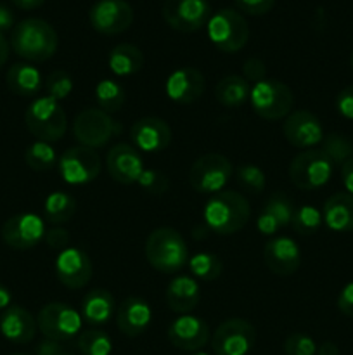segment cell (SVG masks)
Instances as JSON below:
<instances>
[{"label":"cell","mask_w":353,"mask_h":355,"mask_svg":"<svg viewBox=\"0 0 353 355\" xmlns=\"http://www.w3.org/2000/svg\"><path fill=\"white\" fill-rule=\"evenodd\" d=\"M9 51H10L9 42H7V38L0 33V69L3 68V64H6L7 59H9Z\"/></svg>","instance_id":"cell-52"},{"label":"cell","mask_w":353,"mask_h":355,"mask_svg":"<svg viewBox=\"0 0 353 355\" xmlns=\"http://www.w3.org/2000/svg\"><path fill=\"white\" fill-rule=\"evenodd\" d=\"M255 343V326L241 318L227 319L211 335V349L215 355H248Z\"/></svg>","instance_id":"cell-11"},{"label":"cell","mask_w":353,"mask_h":355,"mask_svg":"<svg viewBox=\"0 0 353 355\" xmlns=\"http://www.w3.org/2000/svg\"><path fill=\"white\" fill-rule=\"evenodd\" d=\"M282 134L298 149H314L324 139L320 120L308 110L291 111L282 123Z\"/></svg>","instance_id":"cell-16"},{"label":"cell","mask_w":353,"mask_h":355,"mask_svg":"<svg viewBox=\"0 0 353 355\" xmlns=\"http://www.w3.org/2000/svg\"><path fill=\"white\" fill-rule=\"evenodd\" d=\"M121 127L109 113L99 107H85L76 114L73 121V135L80 146L90 149L104 148L114 135L120 134Z\"/></svg>","instance_id":"cell-6"},{"label":"cell","mask_w":353,"mask_h":355,"mask_svg":"<svg viewBox=\"0 0 353 355\" xmlns=\"http://www.w3.org/2000/svg\"><path fill=\"white\" fill-rule=\"evenodd\" d=\"M145 260L152 269L163 274H176L189 262V248L176 229H154L145 239Z\"/></svg>","instance_id":"cell-3"},{"label":"cell","mask_w":353,"mask_h":355,"mask_svg":"<svg viewBox=\"0 0 353 355\" xmlns=\"http://www.w3.org/2000/svg\"><path fill=\"white\" fill-rule=\"evenodd\" d=\"M14 26V16L6 6L0 3V33L3 35V31H9Z\"/></svg>","instance_id":"cell-50"},{"label":"cell","mask_w":353,"mask_h":355,"mask_svg":"<svg viewBox=\"0 0 353 355\" xmlns=\"http://www.w3.org/2000/svg\"><path fill=\"white\" fill-rule=\"evenodd\" d=\"M235 3L242 12L249 16H262L275 6V0H235Z\"/></svg>","instance_id":"cell-44"},{"label":"cell","mask_w":353,"mask_h":355,"mask_svg":"<svg viewBox=\"0 0 353 355\" xmlns=\"http://www.w3.org/2000/svg\"><path fill=\"white\" fill-rule=\"evenodd\" d=\"M96 101L99 110L109 114L118 113L125 104V89L116 80H100L96 85Z\"/></svg>","instance_id":"cell-32"},{"label":"cell","mask_w":353,"mask_h":355,"mask_svg":"<svg viewBox=\"0 0 353 355\" xmlns=\"http://www.w3.org/2000/svg\"><path fill=\"white\" fill-rule=\"evenodd\" d=\"M204 76L196 68H179L166 78L165 92L173 103L176 104H190L196 103L204 92Z\"/></svg>","instance_id":"cell-22"},{"label":"cell","mask_w":353,"mask_h":355,"mask_svg":"<svg viewBox=\"0 0 353 355\" xmlns=\"http://www.w3.org/2000/svg\"><path fill=\"white\" fill-rule=\"evenodd\" d=\"M336 110L346 120H353V85L345 87L336 97Z\"/></svg>","instance_id":"cell-46"},{"label":"cell","mask_w":353,"mask_h":355,"mask_svg":"<svg viewBox=\"0 0 353 355\" xmlns=\"http://www.w3.org/2000/svg\"><path fill=\"white\" fill-rule=\"evenodd\" d=\"M350 66H352V69H353V52H352V55H350Z\"/></svg>","instance_id":"cell-56"},{"label":"cell","mask_w":353,"mask_h":355,"mask_svg":"<svg viewBox=\"0 0 353 355\" xmlns=\"http://www.w3.org/2000/svg\"><path fill=\"white\" fill-rule=\"evenodd\" d=\"M107 173L111 179L123 186H130V184H137L141 179L142 172H144V159H142L141 153L130 144L113 146L107 153L106 158Z\"/></svg>","instance_id":"cell-19"},{"label":"cell","mask_w":353,"mask_h":355,"mask_svg":"<svg viewBox=\"0 0 353 355\" xmlns=\"http://www.w3.org/2000/svg\"><path fill=\"white\" fill-rule=\"evenodd\" d=\"M235 180L242 191L249 194H260L265 191L266 177L260 166L253 165V163H244L235 168Z\"/></svg>","instance_id":"cell-39"},{"label":"cell","mask_w":353,"mask_h":355,"mask_svg":"<svg viewBox=\"0 0 353 355\" xmlns=\"http://www.w3.org/2000/svg\"><path fill=\"white\" fill-rule=\"evenodd\" d=\"M57 168L62 180L69 186H83L99 177L102 163L96 149L75 146L62 153L57 159Z\"/></svg>","instance_id":"cell-12"},{"label":"cell","mask_w":353,"mask_h":355,"mask_svg":"<svg viewBox=\"0 0 353 355\" xmlns=\"http://www.w3.org/2000/svg\"><path fill=\"white\" fill-rule=\"evenodd\" d=\"M55 277L62 286L69 290H80L92 279L93 267L89 255L80 248H66L59 252L54 266Z\"/></svg>","instance_id":"cell-17"},{"label":"cell","mask_w":353,"mask_h":355,"mask_svg":"<svg viewBox=\"0 0 353 355\" xmlns=\"http://www.w3.org/2000/svg\"><path fill=\"white\" fill-rule=\"evenodd\" d=\"M208 37L221 52H239L249 38L248 21L234 9H221L208 21Z\"/></svg>","instance_id":"cell-7"},{"label":"cell","mask_w":353,"mask_h":355,"mask_svg":"<svg viewBox=\"0 0 353 355\" xmlns=\"http://www.w3.org/2000/svg\"><path fill=\"white\" fill-rule=\"evenodd\" d=\"M263 260L275 276H291L301 266L300 246L293 238L273 236L263 248Z\"/></svg>","instance_id":"cell-21"},{"label":"cell","mask_w":353,"mask_h":355,"mask_svg":"<svg viewBox=\"0 0 353 355\" xmlns=\"http://www.w3.org/2000/svg\"><path fill=\"white\" fill-rule=\"evenodd\" d=\"M130 139L138 153L154 155L168 148L172 142V128L161 118L144 116L132 125Z\"/></svg>","instance_id":"cell-20"},{"label":"cell","mask_w":353,"mask_h":355,"mask_svg":"<svg viewBox=\"0 0 353 355\" xmlns=\"http://www.w3.org/2000/svg\"><path fill=\"white\" fill-rule=\"evenodd\" d=\"M24 162L35 172H47L57 165V156L51 142L37 141L24 151Z\"/></svg>","instance_id":"cell-36"},{"label":"cell","mask_w":353,"mask_h":355,"mask_svg":"<svg viewBox=\"0 0 353 355\" xmlns=\"http://www.w3.org/2000/svg\"><path fill=\"white\" fill-rule=\"evenodd\" d=\"M266 68L265 62L258 58H249L246 59V62L242 64V78L246 80L248 83H258L262 80L266 78Z\"/></svg>","instance_id":"cell-43"},{"label":"cell","mask_w":353,"mask_h":355,"mask_svg":"<svg viewBox=\"0 0 353 355\" xmlns=\"http://www.w3.org/2000/svg\"><path fill=\"white\" fill-rule=\"evenodd\" d=\"M45 225L38 215L19 214L6 220L2 227V239L9 248L24 252L31 250L44 239Z\"/></svg>","instance_id":"cell-15"},{"label":"cell","mask_w":353,"mask_h":355,"mask_svg":"<svg viewBox=\"0 0 353 355\" xmlns=\"http://www.w3.org/2000/svg\"><path fill=\"white\" fill-rule=\"evenodd\" d=\"M166 304L176 314H189L201 300V290L196 279L190 276H175L166 286Z\"/></svg>","instance_id":"cell-25"},{"label":"cell","mask_w":353,"mask_h":355,"mask_svg":"<svg viewBox=\"0 0 353 355\" xmlns=\"http://www.w3.org/2000/svg\"><path fill=\"white\" fill-rule=\"evenodd\" d=\"M37 319L21 305H10L0 315V333L10 343H30L37 335Z\"/></svg>","instance_id":"cell-24"},{"label":"cell","mask_w":353,"mask_h":355,"mask_svg":"<svg viewBox=\"0 0 353 355\" xmlns=\"http://www.w3.org/2000/svg\"><path fill=\"white\" fill-rule=\"evenodd\" d=\"M114 311H116L114 297L102 288L90 290L80 304V315L90 326H102L109 322Z\"/></svg>","instance_id":"cell-26"},{"label":"cell","mask_w":353,"mask_h":355,"mask_svg":"<svg viewBox=\"0 0 353 355\" xmlns=\"http://www.w3.org/2000/svg\"><path fill=\"white\" fill-rule=\"evenodd\" d=\"M320 151L331 159L332 165H343L353 156V141H350L346 135L331 134L324 135L320 142Z\"/></svg>","instance_id":"cell-37"},{"label":"cell","mask_w":353,"mask_h":355,"mask_svg":"<svg viewBox=\"0 0 353 355\" xmlns=\"http://www.w3.org/2000/svg\"><path fill=\"white\" fill-rule=\"evenodd\" d=\"M325 225L334 232L353 231V196L348 193H336L325 200L322 208Z\"/></svg>","instance_id":"cell-27"},{"label":"cell","mask_w":353,"mask_h":355,"mask_svg":"<svg viewBox=\"0 0 353 355\" xmlns=\"http://www.w3.org/2000/svg\"><path fill=\"white\" fill-rule=\"evenodd\" d=\"M14 355H24V354H14Z\"/></svg>","instance_id":"cell-58"},{"label":"cell","mask_w":353,"mask_h":355,"mask_svg":"<svg viewBox=\"0 0 353 355\" xmlns=\"http://www.w3.org/2000/svg\"><path fill=\"white\" fill-rule=\"evenodd\" d=\"M317 355H339V349L334 342H324L317 347Z\"/></svg>","instance_id":"cell-53"},{"label":"cell","mask_w":353,"mask_h":355,"mask_svg":"<svg viewBox=\"0 0 353 355\" xmlns=\"http://www.w3.org/2000/svg\"><path fill=\"white\" fill-rule=\"evenodd\" d=\"M334 165L320 149H307L293 158L289 165L291 182L303 191L320 189L331 180Z\"/></svg>","instance_id":"cell-10"},{"label":"cell","mask_w":353,"mask_h":355,"mask_svg":"<svg viewBox=\"0 0 353 355\" xmlns=\"http://www.w3.org/2000/svg\"><path fill=\"white\" fill-rule=\"evenodd\" d=\"M161 14L170 28L192 33L208 24L211 9L206 0H166Z\"/></svg>","instance_id":"cell-13"},{"label":"cell","mask_w":353,"mask_h":355,"mask_svg":"<svg viewBox=\"0 0 353 355\" xmlns=\"http://www.w3.org/2000/svg\"><path fill=\"white\" fill-rule=\"evenodd\" d=\"M187 263H189L190 274H192L194 279L201 281L218 279L221 276V270H224V263H221L220 257L208 252L194 253Z\"/></svg>","instance_id":"cell-33"},{"label":"cell","mask_w":353,"mask_h":355,"mask_svg":"<svg viewBox=\"0 0 353 355\" xmlns=\"http://www.w3.org/2000/svg\"><path fill=\"white\" fill-rule=\"evenodd\" d=\"M166 336L173 347L185 352H197L204 349V345L211 340L206 322L192 314H182L173 319L170 322Z\"/></svg>","instance_id":"cell-18"},{"label":"cell","mask_w":353,"mask_h":355,"mask_svg":"<svg viewBox=\"0 0 353 355\" xmlns=\"http://www.w3.org/2000/svg\"><path fill=\"white\" fill-rule=\"evenodd\" d=\"M322 222V211H318L317 208L311 207V205H303V207L296 208L293 215V225L294 232L301 236H314L315 232L320 229Z\"/></svg>","instance_id":"cell-38"},{"label":"cell","mask_w":353,"mask_h":355,"mask_svg":"<svg viewBox=\"0 0 353 355\" xmlns=\"http://www.w3.org/2000/svg\"><path fill=\"white\" fill-rule=\"evenodd\" d=\"M190 355H211V354H208V352H203V350H197V352H192Z\"/></svg>","instance_id":"cell-55"},{"label":"cell","mask_w":353,"mask_h":355,"mask_svg":"<svg viewBox=\"0 0 353 355\" xmlns=\"http://www.w3.org/2000/svg\"><path fill=\"white\" fill-rule=\"evenodd\" d=\"M10 2H12L14 6L19 7V9L31 10V9H37V7H40L45 0H10Z\"/></svg>","instance_id":"cell-54"},{"label":"cell","mask_w":353,"mask_h":355,"mask_svg":"<svg viewBox=\"0 0 353 355\" xmlns=\"http://www.w3.org/2000/svg\"><path fill=\"white\" fill-rule=\"evenodd\" d=\"M152 322V309L138 297H128L121 302L116 312L118 329L128 338L141 336Z\"/></svg>","instance_id":"cell-23"},{"label":"cell","mask_w":353,"mask_h":355,"mask_svg":"<svg viewBox=\"0 0 353 355\" xmlns=\"http://www.w3.org/2000/svg\"><path fill=\"white\" fill-rule=\"evenodd\" d=\"M24 123L31 135L37 137V141L51 142V144L61 141L68 130V116L61 103L47 96L38 97L28 106Z\"/></svg>","instance_id":"cell-4"},{"label":"cell","mask_w":353,"mask_h":355,"mask_svg":"<svg viewBox=\"0 0 353 355\" xmlns=\"http://www.w3.org/2000/svg\"><path fill=\"white\" fill-rule=\"evenodd\" d=\"M89 19L97 33L118 35L134 23V9L127 0H99L90 7Z\"/></svg>","instance_id":"cell-14"},{"label":"cell","mask_w":353,"mask_h":355,"mask_svg":"<svg viewBox=\"0 0 353 355\" xmlns=\"http://www.w3.org/2000/svg\"><path fill=\"white\" fill-rule=\"evenodd\" d=\"M341 179L346 193L353 196V156L341 165Z\"/></svg>","instance_id":"cell-49"},{"label":"cell","mask_w":353,"mask_h":355,"mask_svg":"<svg viewBox=\"0 0 353 355\" xmlns=\"http://www.w3.org/2000/svg\"><path fill=\"white\" fill-rule=\"evenodd\" d=\"M296 207H294L293 200H291L287 194L284 193H273L269 200L265 201L262 208V214H265L266 217L272 218L279 229L287 227L293 222V215Z\"/></svg>","instance_id":"cell-34"},{"label":"cell","mask_w":353,"mask_h":355,"mask_svg":"<svg viewBox=\"0 0 353 355\" xmlns=\"http://www.w3.org/2000/svg\"><path fill=\"white\" fill-rule=\"evenodd\" d=\"M232 163L220 153H206L194 162L189 170V184L199 194H217L232 179Z\"/></svg>","instance_id":"cell-8"},{"label":"cell","mask_w":353,"mask_h":355,"mask_svg":"<svg viewBox=\"0 0 353 355\" xmlns=\"http://www.w3.org/2000/svg\"><path fill=\"white\" fill-rule=\"evenodd\" d=\"M203 217L210 231L220 236H230L248 224L251 207L244 194L237 191H220L206 201Z\"/></svg>","instance_id":"cell-1"},{"label":"cell","mask_w":353,"mask_h":355,"mask_svg":"<svg viewBox=\"0 0 353 355\" xmlns=\"http://www.w3.org/2000/svg\"><path fill=\"white\" fill-rule=\"evenodd\" d=\"M137 184L141 186V189H144L147 194H152V196H161L170 187L168 177L158 170H144Z\"/></svg>","instance_id":"cell-42"},{"label":"cell","mask_w":353,"mask_h":355,"mask_svg":"<svg viewBox=\"0 0 353 355\" xmlns=\"http://www.w3.org/2000/svg\"><path fill=\"white\" fill-rule=\"evenodd\" d=\"M12 304V293L7 286L0 284V311H6L7 307H10Z\"/></svg>","instance_id":"cell-51"},{"label":"cell","mask_w":353,"mask_h":355,"mask_svg":"<svg viewBox=\"0 0 353 355\" xmlns=\"http://www.w3.org/2000/svg\"><path fill=\"white\" fill-rule=\"evenodd\" d=\"M57 355H75V354H71V352H66V350H62L61 354H57Z\"/></svg>","instance_id":"cell-57"},{"label":"cell","mask_w":353,"mask_h":355,"mask_svg":"<svg viewBox=\"0 0 353 355\" xmlns=\"http://www.w3.org/2000/svg\"><path fill=\"white\" fill-rule=\"evenodd\" d=\"M62 350H64V349H62L61 342H55V340L44 338L37 345L35 352H37V355H57V354H61Z\"/></svg>","instance_id":"cell-48"},{"label":"cell","mask_w":353,"mask_h":355,"mask_svg":"<svg viewBox=\"0 0 353 355\" xmlns=\"http://www.w3.org/2000/svg\"><path fill=\"white\" fill-rule=\"evenodd\" d=\"M73 78L69 73H66L64 69H55L45 80V92H47V97L51 99L61 101L68 99L69 94L73 92Z\"/></svg>","instance_id":"cell-40"},{"label":"cell","mask_w":353,"mask_h":355,"mask_svg":"<svg viewBox=\"0 0 353 355\" xmlns=\"http://www.w3.org/2000/svg\"><path fill=\"white\" fill-rule=\"evenodd\" d=\"M7 87L19 97H35L42 90V75L28 62H16L6 75Z\"/></svg>","instance_id":"cell-28"},{"label":"cell","mask_w":353,"mask_h":355,"mask_svg":"<svg viewBox=\"0 0 353 355\" xmlns=\"http://www.w3.org/2000/svg\"><path fill=\"white\" fill-rule=\"evenodd\" d=\"M317 347L315 340L305 333H293L284 340L286 355H317Z\"/></svg>","instance_id":"cell-41"},{"label":"cell","mask_w":353,"mask_h":355,"mask_svg":"<svg viewBox=\"0 0 353 355\" xmlns=\"http://www.w3.org/2000/svg\"><path fill=\"white\" fill-rule=\"evenodd\" d=\"M76 211V201L71 194L64 193V191H55V193L48 194L47 200L44 203V214L45 218L51 222L52 225L66 224L73 218Z\"/></svg>","instance_id":"cell-31"},{"label":"cell","mask_w":353,"mask_h":355,"mask_svg":"<svg viewBox=\"0 0 353 355\" xmlns=\"http://www.w3.org/2000/svg\"><path fill=\"white\" fill-rule=\"evenodd\" d=\"M76 349L82 355H109L113 350V342L106 331L90 328L76 336Z\"/></svg>","instance_id":"cell-35"},{"label":"cell","mask_w":353,"mask_h":355,"mask_svg":"<svg viewBox=\"0 0 353 355\" xmlns=\"http://www.w3.org/2000/svg\"><path fill=\"white\" fill-rule=\"evenodd\" d=\"M251 85L239 75H227L215 87V97L218 103L228 110L244 106L249 101Z\"/></svg>","instance_id":"cell-30"},{"label":"cell","mask_w":353,"mask_h":355,"mask_svg":"<svg viewBox=\"0 0 353 355\" xmlns=\"http://www.w3.org/2000/svg\"><path fill=\"white\" fill-rule=\"evenodd\" d=\"M249 103L263 120H282L293 111L294 96L286 83L265 78L251 87Z\"/></svg>","instance_id":"cell-5"},{"label":"cell","mask_w":353,"mask_h":355,"mask_svg":"<svg viewBox=\"0 0 353 355\" xmlns=\"http://www.w3.org/2000/svg\"><path fill=\"white\" fill-rule=\"evenodd\" d=\"M107 66L118 76H132L144 66V54L134 44H118L107 55Z\"/></svg>","instance_id":"cell-29"},{"label":"cell","mask_w":353,"mask_h":355,"mask_svg":"<svg viewBox=\"0 0 353 355\" xmlns=\"http://www.w3.org/2000/svg\"><path fill=\"white\" fill-rule=\"evenodd\" d=\"M44 241L51 250H59V252H62V250L68 248L69 245V232L64 231L62 227H52L48 229V231H45Z\"/></svg>","instance_id":"cell-45"},{"label":"cell","mask_w":353,"mask_h":355,"mask_svg":"<svg viewBox=\"0 0 353 355\" xmlns=\"http://www.w3.org/2000/svg\"><path fill=\"white\" fill-rule=\"evenodd\" d=\"M82 315L64 302H51L38 312L37 324L44 338L68 342L82 331Z\"/></svg>","instance_id":"cell-9"},{"label":"cell","mask_w":353,"mask_h":355,"mask_svg":"<svg viewBox=\"0 0 353 355\" xmlns=\"http://www.w3.org/2000/svg\"><path fill=\"white\" fill-rule=\"evenodd\" d=\"M59 38L52 24L38 17H28L14 26L10 47L19 58L31 62H44L55 54Z\"/></svg>","instance_id":"cell-2"},{"label":"cell","mask_w":353,"mask_h":355,"mask_svg":"<svg viewBox=\"0 0 353 355\" xmlns=\"http://www.w3.org/2000/svg\"><path fill=\"white\" fill-rule=\"evenodd\" d=\"M338 309L348 318H353V283H348L339 291Z\"/></svg>","instance_id":"cell-47"}]
</instances>
